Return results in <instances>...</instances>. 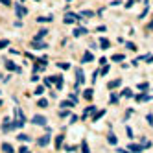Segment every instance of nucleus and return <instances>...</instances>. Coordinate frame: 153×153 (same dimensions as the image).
<instances>
[{
  "label": "nucleus",
  "mask_w": 153,
  "mask_h": 153,
  "mask_svg": "<svg viewBox=\"0 0 153 153\" xmlns=\"http://www.w3.org/2000/svg\"><path fill=\"white\" fill-rule=\"evenodd\" d=\"M15 113H17V122H15L13 125H17V127H20V125H22V124H24V116H22V111H20V109L17 107V111H15Z\"/></svg>",
  "instance_id": "nucleus-1"
},
{
  "label": "nucleus",
  "mask_w": 153,
  "mask_h": 153,
  "mask_svg": "<svg viewBox=\"0 0 153 153\" xmlns=\"http://www.w3.org/2000/svg\"><path fill=\"white\" fill-rule=\"evenodd\" d=\"M48 142H50V135H44V137H41V138L37 140V144H39V146H46Z\"/></svg>",
  "instance_id": "nucleus-2"
},
{
  "label": "nucleus",
  "mask_w": 153,
  "mask_h": 153,
  "mask_svg": "<svg viewBox=\"0 0 153 153\" xmlns=\"http://www.w3.org/2000/svg\"><path fill=\"white\" fill-rule=\"evenodd\" d=\"M33 124H37V125H44V124H46V118H44V116H35V118H33Z\"/></svg>",
  "instance_id": "nucleus-3"
},
{
  "label": "nucleus",
  "mask_w": 153,
  "mask_h": 153,
  "mask_svg": "<svg viewBox=\"0 0 153 153\" xmlns=\"http://www.w3.org/2000/svg\"><path fill=\"white\" fill-rule=\"evenodd\" d=\"M76 18H78V17H76L74 13H68L67 17H65V22H67V24H72V22H74Z\"/></svg>",
  "instance_id": "nucleus-4"
},
{
  "label": "nucleus",
  "mask_w": 153,
  "mask_h": 153,
  "mask_svg": "<svg viewBox=\"0 0 153 153\" xmlns=\"http://www.w3.org/2000/svg\"><path fill=\"white\" fill-rule=\"evenodd\" d=\"M17 15H18L20 18H22V17L26 15V9H24L22 6H20V4H17Z\"/></svg>",
  "instance_id": "nucleus-5"
},
{
  "label": "nucleus",
  "mask_w": 153,
  "mask_h": 153,
  "mask_svg": "<svg viewBox=\"0 0 153 153\" xmlns=\"http://www.w3.org/2000/svg\"><path fill=\"white\" fill-rule=\"evenodd\" d=\"M31 46H33L35 50H41V48H46V44H44V42H37V41L33 42V44H31Z\"/></svg>",
  "instance_id": "nucleus-6"
},
{
  "label": "nucleus",
  "mask_w": 153,
  "mask_h": 153,
  "mask_svg": "<svg viewBox=\"0 0 153 153\" xmlns=\"http://www.w3.org/2000/svg\"><path fill=\"white\" fill-rule=\"evenodd\" d=\"M81 33H87V30H85V28H76V30H74V35H76V37H79Z\"/></svg>",
  "instance_id": "nucleus-7"
},
{
  "label": "nucleus",
  "mask_w": 153,
  "mask_h": 153,
  "mask_svg": "<svg viewBox=\"0 0 153 153\" xmlns=\"http://www.w3.org/2000/svg\"><path fill=\"white\" fill-rule=\"evenodd\" d=\"M83 61H85V63L92 61V54H91V52H85V55H83Z\"/></svg>",
  "instance_id": "nucleus-8"
},
{
  "label": "nucleus",
  "mask_w": 153,
  "mask_h": 153,
  "mask_svg": "<svg viewBox=\"0 0 153 153\" xmlns=\"http://www.w3.org/2000/svg\"><path fill=\"white\" fill-rule=\"evenodd\" d=\"M6 67H8V68H9V70H17V72H20V70H18V68H17V67H15V65H13V63H11V61H6Z\"/></svg>",
  "instance_id": "nucleus-9"
},
{
  "label": "nucleus",
  "mask_w": 153,
  "mask_h": 153,
  "mask_svg": "<svg viewBox=\"0 0 153 153\" xmlns=\"http://www.w3.org/2000/svg\"><path fill=\"white\" fill-rule=\"evenodd\" d=\"M100 44H101L100 48H103V50H105V48H109V41H107V39H101V41H100Z\"/></svg>",
  "instance_id": "nucleus-10"
},
{
  "label": "nucleus",
  "mask_w": 153,
  "mask_h": 153,
  "mask_svg": "<svg viewBox=\"0 0 153 153\" xmlns=\"http://www.w3.org/2000/svg\"><path fill=\"white\" fill-rule=\"evenodd\" d=\"M120 83H122L120 79H114L113 83H109V87H111V89H114V87H120Z\"/></svg>",
  "instance_id": "nucleus-11"
},
{
  "label": "nucleus",
  "mask_w": 153,
  "mask_h": 153,
  "mask_svg": "<svg viewBox=\"0 0 153 153\" xmlns=\"http://www.w3.org/2000/svg\"><path fill=\"white\" fill-rule=\"evenodd\" d=\"M2 148H4V151H6V153H13V148H11L9 144H4Z\"/></svg>",
  "instance_id": "nucleus-12"
},
{
  "label": "nucleus",
  "mask_w": 153,
  "mask_h": 153,
  "mask_svg": "<svg viewBox=\"0 0 153 153\" xmlns=\"http://www.w3.org/2000/svg\"><path fill=\"white\" fill-rule=\"evenodd\" d=\"M46 31H48V30H41V31L37 33V41H39V39H42V37H44V35H46Z\"/></svg>",
  "instance_id": "nucleus-13"
},
{
  "label": "nucleus",
  "mask_w": 153,
  "mask_h": 153,
  "mask_svg": "<svg viewBox=\"0 0 153 153\" xmlns=\"http://www.w3.org/2000/svg\"><path fill=\"white\" fill-rule=\"evenodd\" d=\"M42 92H44V89H42V87H37V89H35V94H37V96H41Z\"/></svg>",
  "instance_id": "nucleus-14"
},
{
  "label": "nucleus",
  "mask_w": 153,
  "mask_h": 153,
  "mask_svg": "<svg viewBox=\"0 0 153 153\" xmlns=\"http://www.w3.org/2000/svg\"><path fill=\"white\" fill-rule=\"evenodd\" d=\"M83 96H85L87 100H91V98H92V91H85V94H83Z\"/></svg>",
  "instance_id": "nucleus-15"
},
{
  "label": "nucleus",
  "mask_w": 153,
  "mask_h": 153,
  "mask_svg": "<svg viewBox=\"0 0 153 153\" xmlns=\"http://www.w3.org/2000/svg\"><path fill=\"white\" fill-rule=\"evenodd\" d=\"M8 44H9V41H6V39H4V41H0V48H6Z\"/></svg>",
  "instance_id": "nucleus-16"
},
{
  "label": "nucleus",
  "mask_w": 153,
  "mask_h": 153,
  "mask_svg": "<svg viewBox=\"0 0 153 153\" xmlns=\"http://www.w3.org/2000/svg\"><path fill=\"white\" fill-rule=\"evenodd\" d=\"M124 59V55L122 54H118V55H113V61H122Z\"/></svg>",
  "instance_id": "nucleus-17"
},
{
  "label": "nucleus",
  "mask_w": 153,
  "mask_h": 153,
  "mask_svg": "<svg viewBox=\"0 0 153 153\" xmlns=\"http://www.w3.org/2000/svg\"><path fill=\"white\" fill-rule=\"evenodd\" d=\"M92 15H94L92 11H83V13H81V17H92Z\"/></svg>",
  "instance_id": "nucleus-18"
},
{
  "label": "nucleus",
  "mask_w": 153,
  "mask_h": 153,
  "mask_svg": "<svg viewBox=\"0 0 153 153\" xmlns=\"http://www.w3.org/2000/svg\"><path fill=\"white\" fill-rule=\"evenodd\" d=\"M61 142H63V135H59V137H57V140H55V144H57V148L61 146Z\"/></svg>",
  "instance_id": "nucleus-19"
},
{
  "label": "nucleus",
  "mask_w": 153,
  "mask_h": 153,
  "mask_svg": "<svg viewBox=\"0 0 153 153\" xmlns=\"http://www.w3.org/2000/svg\"><path fill=\"white\" fill-rule=\"evenodd\" d=\"M39 105H41V107H48V101H46V100H41Z\"/></svg>",
  "instance_id": "nucleus-20"
},
{
  "label": "nucleus",
  "mask_w": 153,
  "mask_h": 153,
  "mask_svg": "<svg viewBox=\"0 0 153 153\" xmlns=\"http://www.w3.org/2000/svg\"><path fill=\"white\" fill-rule=\"evenodd\" d=\"M63 107H74L72 101H63Z\"/></svg>",
  "instance_id": "nucleus-21"
},
{
  "label": "nucleus",
  "mask_w": 153,
  "mask_h": 153,
  "mask_svg": "<svg viewBox=\"0 0 153 153\" xmlns=\"http://www.w3.org/2000/svg\"><path fill=\"white\" fill-rule=\"evenodd\" d=\"M109 142H111V144H116V137L111 135V137H109Z\"/></svg>",
  "instance_id": "nucleus-22"
},
{
  "label": "nucleus",
  "mask_w": 153,
  "mask_h": 153,
  "mask_svg": "<svg viewBox=\"0 0 153 153\" xmlns=\"http://www.w3.org/2000/svg\"><path fill=\"white\" fill-rule=\"evenodd\" d=\"M122 94H124V96H133V92H131L129 89H127V91H122Z\"/></svg>",
  "instance_id": "nucleus-23"
},
{
  "label": "nucleus",
  "mask_w": 153,
  "mask_h": 153,
  "mask_svg": "<svg viewBox=\"0 0 153 153\" xmlns=\"http://www.w3.org/2000/svg\"><path fill=\"white\" fill-rule=\"evenodd\" d=\"M127 48H129V50H137V46L133 44V42H127Z\"/></svg>",
  "instance_id": "nucleus-24"
},
{
  "label": "nucleus",
  "mask_w": 153,
  "mask_h": 153,
  "mask_svg": "<svg viewBox=\"0 0 153 153\" xmlns=\"http://www.w3.org/2000/svg\"><path fill=\"white\" fill-rule=\"evenodd\" d=\"M103 114H105V113H103V111H100V113H98V114H96V116H94V120H98V118H101V116H103Z\"/></svg>",
  "instance_id": "nucleus-25"
},
{
  "label": "nucleus",
  "mask_w": 153,
  "mask_h": 153,
  "mask_svg": "<svg viewBox=\"0 0 153 153\" xmlns=\"http://www.w3.org/2000/svg\"><path fill=\"white\" fill-rule=\"evenodd\" d=\"M129 149H135V151H140V149H142V148H140V146H131V148H129Z\"/></svg>",
  "instance_id": "nucleus-26"
},
{
  "label": "nucleus",
  "mask_w": 153,
  "mask_h": 153,
  "mask_svg": "<svg viewBox=\"0 0 153 153\" xmlns=\"http://www.w3.org/2000/svg\"><path fill=\"white\" fill-rule=\"evenodd\" d=\"M18 153H30V151H28V148H20V151H18Z\"/></svg>",
  "instance_id": "nucleus-27"
},
{
  "label": "nucleus",
  "mask_w": 153,
  "mask_h": 153,
  "mask_svg": "<svg viewBox=\"0 0 153 153\" xmlns=\"http://www.w3.org/2000/svg\"><path fill=\"white\" fill-rule=\"evenodd\" d=\"M81 151H83V153H89V149H87V144H85V142H83V149H81Z\"/></svg>",
  "instance_id": "nucleus-28"
},
{
  "label": "nucleus",
  "mask_w": 153,
  "mask_h": 153,
  "mask_svg": "<svg viewBox=\"0 0 153 153\" xmlns=\"http://www.w3.org/2000/svg\"><path fill=\"white\" fill-rule=\"evenodd\" d=\"M2 4H6V6H9V0H0Z\"/></svg>",
  "instance_id": "nucleus-29"
},
{
  "label": "nucleus",
  "mask_w": 153,
  "mask_h": 153,
  "mask_svg": "<svg viewBox=\"0 0 153 153\" xmlns=\"http://www.w3.org/2000/svg\"><path fill=\"white\" fill-rule=\"evenodd\" d=\"M0 105H2V101H0Z\"/></svg>",
  "instance_id": "nucleus-30"
}]
</instances>
